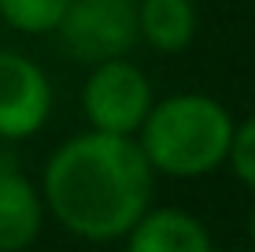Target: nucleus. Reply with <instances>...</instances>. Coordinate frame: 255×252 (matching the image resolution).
I'll list each match as a JSON object with an SVG mask.
<instances>
[{
	"label": "nucleus",
	"instance_id": "9b49d317",
	"mask_svg": "<svg viewBox=\"0 0 255 252\" xmlns=\"http://www.w3.org/2000/svg\"><path fill=\"white\" fill-rule=\"evenodd\" d=\"M252 241H255V208H252Z\"/></svg>",
	"mask_w": 255,
	"mask_h": 252
},
{
	"label": "nucleus",
	"instance_id": "39448f33",
	"mask_svg": "<svg viewBox=\"0 0 255 252\" xmlns=\"http://www.w3.org/2000/svg\"><path fill=\"white\" fill-rule=\"evenodd\" d=\"M52 85L30 56L0 48V141H22L48 123Z\"/></svg>",
	"mask_w": 255,
	"mask_h": 252
},
{
	"label": "nucleus",
	"instance_id": "9d476101",
	"mask_svg": "<svg viewBox=\"0 0 255 252\" xmlns=\"http://www.w3.org/2000/svg\"><path fill=\"white\" fill-rule=\"evenodd\" d=\"M226 163L233 167V175L241 178L244 186H252V189H255V115H248L241 126H233Z\"/></svg>",
	"mask_w": 255,
	"mask_h": 252
},
{
	"label": "nucleus",
	"instance_id": "423d86ee",
	"mask_svg": "<svg viewBox=\"0 0 255 252\" xmlns=\"http://www.w3.org/2000/svg\"><path fill=\"white\" fill-rule=\"evenodd\" d=\"M126 252H215L207 227L181 208H148L126 234Z\"/></svg>",
	"mask_w": 255,
	"mask_h": 252
},
{
	"label": "nucleus",
	"instance_id": "0eeeda50",
	"mask_svg": "<svg viewBox=\"0 0 255 252\" xmlns=\"http://www.w3.org/2000/svg\"><path fill=\"white\" fill-rule=\"evenodd\" d=\"M45 223V201L37 186L19 171L0 167V252H22L37 241Z\"/></svg>",
	"mask_w": 255,
	"mask_h": 252
},
{
	"label": "nucleus",
	"instance_id": "7ed1b4c3",
	"mask_svg": "<svg viewBox=\"0 0 255 252\" xmlns=\"http://www.w3.org/2000/svg\"><path fill=\"white\" fill-rule=\"evenodd\" d=\"M152 82L129 59L96 63L82 85V111L96 134L133 137L152 111Z\"/></svg>",
	"mask_w": 255,
	"mask_h": 252
},
{
	"label": "nucleus",
	"instance_id": "1a4fd4ad",
	"mask_svg": "<svg viewBox=\"0 0 255 252\" xmlns=\"http://www.w3.org/2000/svg\"><path fill=\"white\" fill-rule=\"evenodd\" d=\"M70 0H0V19L19 33H52L59 30Z\"/></svg>",
	"mask_w": 255,
	"mask_h": 252
},
{
	"label": "nucleus",
	"instance_id": "20e7f679",
	"mask_svg": "<svg viewBox=\"0 0 255 252\" xmlns=\"http://www.w3.org/2000/svg\"><path fill=\"white\" fill-rule=\"evenodd\" d=\"M63 48L82 63L126 59L137 45V0H70L59 22Z\"/></svg>",
	"mask_w": 255,
	"mask_h": 252
},
{
	"label": "nucleus",
	"instance_id": "f03ea898",
	"mask_svg": "<svg viewBox=\"0 0 255 252\" xmlns=\"http://www.w3.org/2000/svg\"><path fill=\"white\" fill-rule=\"evenodd\" d=\"M233 119L218 100L204 93H178L152 104L137 145L148 167L170 178H204L226 163Z\"/></svg>",
	"mask_w": 255,
	"mask_h": 252
},
{
	"label": "nucleus",
	"instance_id": "f8f14e48",
	"mask_svg": "<svg viewBox=\"0 0 255 252\" xmlns=\"http://www.w3.org/2000/svg\"><path fill=\"white\" fill-rule=\"evenodd\" d=\"M0 167H4V160H0Z\"/></svg>",
	"mask_w": 255,
	"mask_h": 252
},
{
	"label": "nucleus",
	"instance_id": "6e6552de",
	"mask_svg": "<svg viewBox=\"0 0 255 252\" xmlns=\"http://www.w3.org/2000/svg\"><path fill=\"white\" fill-rule=\"evenodd\" d=\"M196 33L192 0H137V37L159 52H181Z\"/></svg>",
	"mask_w": 255,
	"mask_h": 252
},
{
	"label": "nucleus",
	"instance_id": "f257e3e1",
	"mask_svg": "<svg viewBox=\"0 0 255 252\" xmlns=\"http://www.w3.org/2000/svg\"><path fill=\"white\" fill-rule=\"evenodd\" d=\"M155 171L133 137L78 134L52 152L41 201L74 238L119 241L152 208Z\"/></svg>",
	"mask_w": 255,
	"mask_h": 252
}]
</instances>
